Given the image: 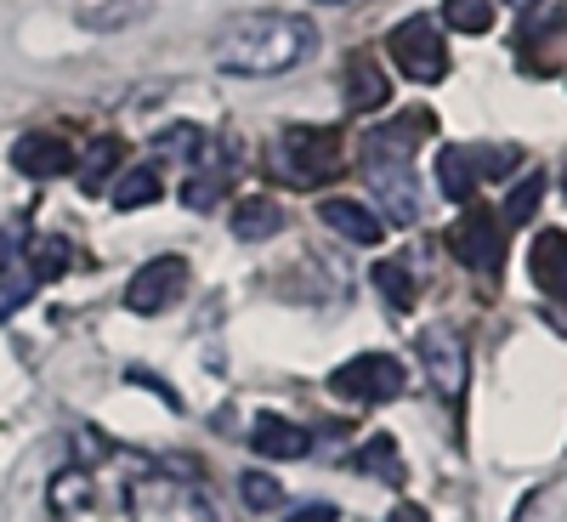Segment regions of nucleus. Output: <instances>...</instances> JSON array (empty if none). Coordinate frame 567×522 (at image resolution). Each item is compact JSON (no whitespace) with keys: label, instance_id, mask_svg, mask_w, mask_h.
<instances>
[{"label":"nucleus","instance_id":"obj_1","mask_svg":"<svg viewBox=\"0 0 567 522\" xmlns=\"http://www.w3.org/2000/svg\"><path fill=\"white\" fill-rule=\"evenodd\" d=\"M318 52V29L296 12H239L227 18L221 34L210 40V58L221 74H239V80H272V74H290Z\"/></svg>","mask_w":567,"mask_h":522},{"label":"nucleus","instance_id":"obj_2","mask_svg":"<svg viewBox=\"0 0 567 522\" xmlns=\"http://www.w3.org/2000/svg\"><path fill=\"white\" fill-rule=\"evenodd\" d=\"M267 171L290 187H323L329 176H341V142H336V131L290 125L267 142Z\"/></svg>","mask_w":567,"mask_h":522},{"label":"nucleus","instance_id":"obj_3","mask_svg":"<svg viewBox=\"0 0 567 522\" xmlns=\"http://www.w3.org/2000/svg\"><path fill=\"white\" fill-rule=\"evenodd\" d=\"M403 364L392 358V352H358V358H347L336 375H329V392L336 398H347V403H392L398 392H403Z\"/></svg>","mask_w":567,"mask_h":522},{"label":"nucleus","instance_id":"obj_4","mask_svg":"<svg viewBox=\"0 0 567 522\" xmlns=\"http://www.w3.org/2000/svg\"><path fill=\"white\" fill-rule=\"evenodd\" d=\"M414 358H420V369H425V381H432V392L437 398H460L465 392V341H460V329L454 324H425L420 336H414Z\"/></svg>","mask_w":567,"mask_h":522},{"label":"nucleus","instance_id":"obj_5","mask_svg":"<svg viewBox=\"0 0 567 522\" xmlns=\"http://www.w3.org/2000/svg\"><path fill=\"white\" fill-rule=\"evenodd\" d=\"M392 63L409 74V80H420V85H437L443 74H449V52H443V29L432 23V18H403L398 29H392Z\"/></svg>","mask_w":567,"mask_h":522},{"label":"nucleus","instance_id":"obj_6","mask_svg":"<svg viewBox=\"0 0 567 522\" xmlns=\"http://www.w3.org/2000/svg\"><path fill=\"white\" fill-rule=\"evenodd\" d=\"M182 290H187V262H182V256H154V262H142V267L131 273L125 307L142 313V318H154V313H165L171 301H182Z\"/></svg>","mask_w":567,"mask_h":522},{"label":"nucleus","instance_id":"obj_7","mask_svg":"<svg viewBox=\"0 0 567 522\" xmlns=\"http://www.w3.org/2000/svg\"><path fill=\"white\" fill-rule=\"evenodd\" d=\"M363 176L374 187V205H381L398 227L420 222V182H414L409 160H374V154H363Z\"/></svg>","mask_w":567,"mask_h":522},{"label":"nucleus","instance_id":"obj_8","mask_svg":"<svg viewBox=\"0 0 567 522\" xmlns=\"http://www.w3.org/2000/svg\"><path fill=\"white\" fill-rule=\"evenodd\" d=\"M505 160H516V154H511V149H505V154H494V149H443V154H437V182H443L449 199L471 205L488 176H505Z\"/></svg>","mask_w":567,"mask_h":522},{"label":"nucleus","instance_id":"obj_9","mask_svg":"<svg viewBox=\"0 0 567 522\" xmlns=\"http://www.w3.org/2000/svg\"><path fill=\"white\" fill-rule=\"evenodd\" d=\"M449 245H454V256L471 273H499V262H505V227L488 211H465V222L449 233Z\"/></svg>","mask_w":567,"mask_h":522},{"label":"nucleus","instance_id":"obj_10","mask_svg":"<svg viewBox=\"0 0 567 522\" xmlns=\"http://www.w3.org/2000/svg\"><path fill=\"white\" fill-rule=\"evenodd\" d=\"M425 136H432V114L409 109V114H398V120H386V125L363 131V154H374V160H409Z\"/></svg>","mask_w":567,"mask_h":522},{"label":"nucleus","instance_id":"obj_11","mask_svg":"<svg viewBox=\"0 0 567 522\" xmlns=\"http://www.w3.org/2000/svg\"><path fill=\"white\" fill-rule=\"evenodd\" d=\"M250 449H256L261 460H307L312 438H307V426L284 420V414H256V426H250Z\"/></svg>","mask_w":567,"mask_h":522},{"label":"nucleus","instance_id":"obj_12","mask_svg":"<svg viewBox=\"0 0 567 522\" xmlns=\"http://www.w3.org/2000/svg\"><path fill=\"white\" fill-rule=\"evenodd\" d=\"M12 165H18L23 176H63V171L74 165V154H69V142H63V136L29 131V136H18V149H12Z\"/></svg>","mask_w":567,"mask_h":522},{"label":"nucleus","instance_id":"obj_13","mask_svg":"<svg viewBox=\"0 0 567 522\" xmlns=\"http://www.w3.org/2000/svg\"><path fill=\"white\" fill-rule=\"evenodd\" d=\"M318 216L336 227L341 239H352V245H381V239H386V222L374 216V211H363L358 199H323Z\"/></svg>","mask_w":567,"mask_h":522},{"label":"nucleus","instance_id":"obj_14","mask_svg":"<svg viewBox=\"0 0 567 522\" xmlns=\"http://www.w3.org/2000/svg\"><path fill=\"white\" fill-rule=\"evenodd\" d=\"M534 284L550 296V301H567V239L550 227V233H539L534 239Z\"/></svg>","mask_w":567,"mask_h":522},{"label":"nucleus","instance_id":"obj_15","mask_svg":"<svg viewBox=\"0 0 567 522\" xmlns=\"http://www.w3.org/2000/svg\"><path fill=\"white\" fill-rule=\"evenodd\" d=\"M386 98H392L386 74L374 69L369 58H352L347 63V109L352 114H374V109H386Z\"/></svg>","mask_w":567,"mask_h":522},{"label":"nucleus","instance_id":"obj_16","mask_svg":"<svg viewBox=\"0 0 567 522\" xmlns=\"http://www.w3.org/2000/svg\"><path fill=\"white\" fill-rule=\"evenodd\" d=\"M284 227V211L272 199H245V205H233V233L239 239H272V233Z\"/></svg>","mask_w":567,"mask_h":522},{"label":"nucleus","instance_id":"obj_17","mask_svg":"<svg viewBox=\"0 0 567 522\" xmlns=\"http://www.w3.org/2000/svg\"><path fill=\"white\" fill-rule=\"evenodd\" d=\"M159 199V171L154 165H131L114 182V211H136V205H154Z\"/></svg>","mask_w":567,"mask_h":522},{"label":"nucleus","instance_id":"obj_18","mask_svg":"<svg viewBox=\"0 0 567 522\" xmlns=\"http://www.w3.org/2000/svg\"><path fill=\"white\" fill-rule=\"evenodd\" d=\"M154 154H171V160H182V165H199V160H205V131H199V125H165V131L154 136Z\"/></svg>","mask_w":567,"mask_h":522},{"label":"nucleus","instance_id":"obj_19","mask_svg":"<svg viewBox=\"0 0 567 522\" xmlns=\"http://www.w3.org/2000/svg\"><path fill=\"white\" fill-rule=\"evenodd\" d=\"M374 290H381L392 307H409L414 301V273L403 262H374Z\"/></svg>","mask_w":567,"mask_h":522},{"label":"nucleus","instance_id":"obj_20","mask_svg":"<svg viewBox=\"0 0 567 522\" xmlns=\"http://www.w3.org/2000/svg\"><path fill=\"white\" fill-rule=\"evenodd\" d=\"M358 465L374 471L381 483H403V465H398V443H392V438H369L363 454H358Z\"/></svg>","mask_w":567,"mask_h":522},{"label":"nucleus","instance_id":"obj_21","mask_svg":"<svg viewBox=\"0 0 567 522\" xmlns=\"http://www.w3.org/2000/svg\"><path fill=\"white\" fill-rule=\"evenodd\" d=\"M114 160H120V142H114V136H103L97 149L85 154V171H80V187H85V194H103V187H109V171H114Z\"/></svg>","mask_w":567,"mask_h":522},{"label":"nucleus","instance_id":"obj_22","mask_svg":"<svg viewBox=\"0 0 567 522\" xmlns=\"http://www.w3.org/2000/svg\"><path fill=\"white\" fill-rule=\"evenodd\" d=\"M443 18L460 29V34H488V0H443Z\"/></svg>","mask_w":567,"mask_h":522},{"label":"nucleus","instance_id":"obj_23","mask_svg":"<svg viewBox=\"0 0 567 522\" xmlns=\"http://www.w3.org/2000/svg\"><path fill=\"white\" fill-rule=\"evenodd\" d=\"M539 194H545V176H539V171H534V176H523V182L511 187V199H505V222H534Z\"/></svg>","mask_w":567,"mask_h":522},{"label":"nucleus","instance_id":"obj_24","mask_svg":"<svg viewBox=\"0 0 567 522\" xmlns=\"http://www.w3.org/2000/svg\"><path fill=\"white\" fill-rule=\"evenodd\" d=\"M239 494H245L250 511H272V505L284 500V483H272L267 471H245V478H239Z\"/></svg>","mask_w":567,"mask_h":522},{"label":"nucleus","instance_id":"obj_25","mask_svg":"<svg viewBox=\"0 0 567 522\" xmlns=\"http://www.w3.org/2000/svg\"><path fill=\"white\" fill-rule=\"evenodd\" d=\"M63 256H69V245H63V239H45V245H34V262H29V278H34V284H40V278H58V273L69 267Z\"/></svg>","mask_w":567,"mask_h":522},{"label":"nucleus","instance_id":"obj_26","mask_svg":"<svg viewBox=\"0 0 567 522\" xmlns=\"http://www.w3.org/2000/svg\"><path fill=\"white\" fill-rule=\"evenodd\" d=\"M148 0H114V7H85V23L91 29H120V23H131Z\"/></svg>","mask_w":567,"mask_h":522},{"label":"nucleus","instance_id":"obj_27","mask_svg":"<svg viewBox=\"0 0 567 522\" xmlns=\"http://www.w3.org/2000/svg\"><path fill=\"white\" fill-rule=\"evenodd\" d=\"M341 511L336 505H323V500H312V505H301V511H290V516H284V522H336Z\"/></svg>","mask_w":567,"mask_h":522},{"label":"nucleus","instance_id":"obj_28","mask_svg":"<svg viewBox=\"0 0 567 522\" xmlns=\"http://www.w3.org/2000/svg\"><path fill=\"white\" fill-rule=\"evenodd\" d=\"M12 262H18V239H12V233H7V239H0V278L12 273Z\"/></svg>","mask_w":567,"mask_h":522},{"label":"nucleus","instance_id":"obj_29","mask_svg":"<svg viewBox=\"0 0 567 522\" xmlns=\"http://www.w3.org/2000/svg\"><path fill=\"white\" fill-rule=\"evenodd\" d=\"M386 522H432V516H425V505H398Z\"/></svg>","mask_w":567,"mask_h":522},{"label":"nucleus","instance_id":"obj_30","mask_svg":"<svg viewBox=\"0 0 567 522\" xmlns=\"http://www.w3.org/2000/svg\"><path fill=\"white\" fill-rule=\"evenodd\" d=\"M505 7H516V12H528V7H534V0H505Z\"/></svg>","mask_w":567,"mask_h":522},{"label":"nucleus","instance_id":"obj_31","mask_svg":"<svg viewBox=\"0 0 567 522\" xmlns=\"http://www.w3.org/2000/svg\"><path fill=\"white\" fill-rule=\"evenodd\" d=\"M323 7H352V0H323Z\"/></svg>","mask_w":567,"mask_h":522}]
</instances>
